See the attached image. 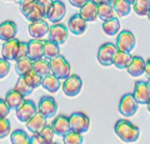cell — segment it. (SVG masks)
Masks as SVG:
<instances>
[{
  "instance_id": "6da1fadb",
  "label": "cell",
  "mask_w": 150,
  "mask_h": 144,
  "mask_svg": "<svg viewBox=\"0 0 150 144\" xmlns=\"http://www.w3.org/2000/svg\"><path fill=\"white\" fill-rule=\"evenodd\" d=\"M115 134L119 137V139L124 143H135L139 139L140 131L135 124H133L129 120L120 119L116 122L114 127Z\"/></svg>"
},
{
  "instance_id": "7a4b0ae2",
  "label": "cell",
  "mask_w": 150,
  "mask_h": 144,
  "mask_svg": "<svg viewBox=\"0 0 150 144\" xmlns=\"http://www.w3.org/2000/svg\"><path fill=\"white\" fill-rule=\"evenodd\" d=\"M50 68H51V74L55 75L60 80H65L68 77H70V72H71V68H70V64L68 63V60L65 59L62 55H58L53 59H50Z\"/></svg>"
},
{
  "instance_id": "3957f363",
  "label": "cell",
  "mask_w": 150,
  "mask_h": 144,
  "mask_svg": "<svg viewBox=\"0 0 150 144\" xmlns=\"http://www.w3.org/2000/svg\"><path fill=\"white\" fill-rule=\"evenodd\" d=\"M69 122H70V128L74 132H78L80 134H84L89 131V125H90V120L86 114L81 113V111H76L73 113L69 117Z\"/></svg>"
},
{
  "instance_id": "277c9868",
  "label": "cell",
  "mask_w": 150,
  "mask_h": 144,
  "mask_svg": "<svg viewBox=\"0 0 150 144\" xmlns=\"http://www.w3.org/2000/svg\"><path fill=\"white\" fill-rule=\"evenodd\" d=\"M63 92L67 96H76L79 93L81 92V88H83V80L79 75H71L68 77L67 79L64 80L63 83Z\"/></svg>"
},
{
  "instance_id": "5b68a950",
  "label": "cell",
  "mask_w": 150,
  "mask_h": 144,
  "mask_svg": "<svg viewBox=\"0 0 150 144\" xmlns=\"http://www.w3.org/2000/svg\"><path fill=\"white\" fill-rule=\"evenodd\" d=\"M138 101L135 100L133 94H125L121 96L119 101V111L124 117H133L138 111Z\"/></svg>"
},
{
  "instance_id": "8992f818",
  "label": "cell",
  "mask_w": 150,
  "mask_h": 144,
  "mask_svg": "<svg viewBox=\"0 0 150 144\" xmlns=\"http://www.w3.org/2000/svg\"><path fill=\"white\" fill-rule=\"evenodd\" d=\"M116 50H118V48H116L115 44L112 43L103 44L99 48V50H98V60H99V63L104 67L111 65Z\"/></svg>"
},
{
  "instance_id": "52a82bcc",
  "label": "cell",
  "mask_w": 150,
  "mask_h": 144,
  "mask_svg": "<svg viewBox=\"0 0 150 144\" xmlns=\"http://www.w3.org/2000/svg\"><path fill=\"white\" fill-rule=\"evenodd\" d=\"M135 44H137V39L130 30H123L116 38V48L123 52L130 53L135 48Z\"/></svg>"
},
{
  "instance_id": "ba28073f",
  "label": "cell",
  "mask_w": 150,
  "mask_h": 144,
  "mask_svg": "<svg viewBox=\"0 0 150 144\" xmlns=\"http://www.w3.org/2000/svg\"><path fill=\"white\" fill-rule=\"evenodd\" d=\"M49 39L51 41H54L56 44H64L68 40L69 35V29L68 26H65L64 24L60 23H55L51 26H49Z\"/></svg>"
},
{
  "instance_id": "9c48e42d",
  "label": "cell",
  "mask_w": 150,
  "mask_h": 144,
  "mask_svg": "<svg viewBox=\"0 0 150 144\" xmlns=\"http://www.w3.org/2000/svg\"><path fill=\"white\" fill-rule=\"evenodd\" d=\"M38 111L43 114L45 118H53L58 111V104L51 96H41L38 104Z\"/></svg>"
},
{
  "instance_id": "30bf717a",
  "label": "cell",
  "mask_w": 150,
  "mask_h": 144,
  "mask_svg": "<svg viewBox=\"0 0 150 144\" xmlns=\"http://www.w3.org/2000/svg\"><path fill=\"white\" fill-rule=\"evenodd\" d=\"M15 111H16V118L19 119V122L26 123L33 115L38 113V106L33 100H24Z\"/></svg>"
},
{
  "instance_id": "8fae6325",
  "label": "cell",
  "mask_w": 150,
  "mask_h": 144,
  "mask_svg": "<svg viewBox=\"0 0 150 144\" xmlns=\"http://www.w3.org/2000/svg\"><path fill=\"white\" fill-rule=\"evenodd\" d=\"M86 28H88V21L84 18H81L80 14H74L73 16H70L69 23H68V29L74 35L84 34Z\"/></svg>"
},
{
  "instance_id": "7c38bea8",
  "label": "cell",
  "mask_w": 150,
  "mask_h": 144,
  "mask_svg": "<svg viewBox=\"0 0 150 144\" xmlns=\"http://www.w3.org/2000/svg\"><path fill=\"white\" fill-rule=\"evenodd\" d=\"M19 43L20 40L11 39L8 41H4L3 48H1V57L4 59L9 60V62H16V55H18V49H19Z\"/></svg>"
},
{
  "instance_id": "4fadbf2b",
  "label": "cell",
  "mask_w": 150,
  "mask_h": 144,
  "mask_svg": "<svg viewBox=\"0 0 150 144\" xmlns=\"http://www.w3.org/2000/svg\"><path fill=\"white\" fill-rule=\"evenodd\" d=\"M65 14H67V6H65V4L62 0H54L46 18L49 19V21L55 24V23H60V20L65 16Z\"/></svg>"
},
{
  "instance_id": "5bb4252c",
  "label": "cell",
  "mask_w": 150,
  "mask_h": 144,
  "mask_svg": "<svg viewBox=\"0 0 150 144\" xmlns=\"http://www.w3.org/2000/svg\"><path fill=\"white\" fill-rule=\"evenodd\" d=\"M49 33V24L44 19L31 21L29 24V34L33 39H43Z\"/></svg>"
},
{
  "instance_id": "9a60e30c",
  "label": "cell",
  "mask_w": 150,
  "mask_h": 144,
  "mask_svg": "<svg viewBox=\"0 0 150 144\" xmlns=\"http://www.w3.org/2000/svg\"><path fill=\"white\" fill-rule=\"evenodd\" d=\"M16 34H18V26L15 24V21L5 20L0 24V39L3 41L15 39Z\"/></svg>"
},
{
  "instance_id": "2e32d148",
  "label": "cell",
  "mask_w": 150,
  "mask_h": 144,
  "mask_svg": "<svg viewBox=\"0 0 150 144\" xmlns=\"http://www.w3.org/2000/svg\"><path fill=\"white\" fill-rule=\"evenodd\" d=\"M133 95L139 104H146L150 99V88L148 85V83L138 82L137 84H135Z\"/></svg>"
},
{
  "instance_id": "e0dca14e",
  "label": "cell",
  "mask_w": 150,
  "mask_h": 144,
  "mask_svg": "<svg viewBox=\"0 0 150 144\" xmlns=\"http://www.w3.org/2000/svg\"><path fill=\"white\" fill-rule=\"evenodd\" d=\"M51 127H53L55 134L59 137H63L69 131H71L69 117H67V115H58V117H55L53 119V123H51Z\"/></svg>"
},
{
  "instance_id": "ac0fdd59",
  "label": "cell",
  "mask_w": 150,
  "mask_h": 144,
  "mask_svg": "<svg viewBox=\"0 0 150 144\" xmlns=\"http://www.w3.org/2000/svg\"><path fill=\"white\" fill-rule=\"evenodd\" d=\"M43 43L41 39H31L28 43V58L31 62L39 60L41 58H44L43 55Z\"/></svg>"
},
{
  "instance_id": "d6986e66",
  "label": "cell",
  "mask_w": 150,
  "mask_h": 144,
  "mask_svg": "<svg viewBox=\"0 0 150 144\" xmlns=\"http://www.w3.org/2000/svg\"><path fill=\"white\" fill-rule=\"evenodd\" d=\"M79 14H80L81 18H84L88 23L95 21L98 18V4L94 3L93 0H88L80 8V13Z\"/></svg>"
},
{
  "instance_id": "ffe728a7",
  "label": "cell",
  "mask_w": 150,
  "mask_h": 144,
  "mask_svg": "<svg viewBox=\"0 0 150 144\" xmlns=\"http://www.w3.org/2000/svg\"><path fill=\"white\" fill-rule=\"evenodd\" d=\"M26 125H28V129H29L33 134H36L46 125V118L41 113L38 111V113H35L29 120H28Z\"/></svg>"
},
{
  "instance_id": "44dd1931",
  "label": "cell",
  "mask_w": 150,
  "mask_h": 144,
  "mask_svg": "<svg viewBox=\"0 0 150 144\" xmlns=\"http://www.w3.org/2000/svg\"><path fill=\"white\" fill-rule=\"evenodd\" d=\"M126 70H128L129 75L131 77L134 78L140 77L145 72V60L142 57H133L129 67L126 68Z\"/></svg>"
},
{
  "instance_id": "7402d4cb",
  "label": "cell",
  "mask_w": 150,
  "mask_h": 144,
  "mask_svg": "<svg viewBox=\"0 0 150 144\" xmlns=\"http://www.w3.org/2000/svg\"><path fill=\"white\" fill-rule=\"evenodd\" d=\"M131 55L128 52H123V50H116V53L112 59V65H115L118 69H126L129 67L131 62Z\"/></svg>"
},
{
  "instance_id": "603a6c76",
  "label": "cell",
  "mask_w": 150,
  "mask_h": 144,
  "mask_svg": "<svg viewBox=\"0 0 150 144\" xmlns=\"http://www.w3.org/2000/svg\"><path fill=\"white\" fill-rule=\"evenodd\" d=\"M5 100H6V103L9 104V106H10L11 109H18L19 106L21 105V103L25 100V96L21 94V93H19L16 89H11V90H9L6 93V95H5Z\"/></svg>"
},
{
  "instance_id": "cb8c5ba5",
  "label": "cell",
  "mask_w": 150,
  "mask_h": 144,
  "mask_svg": "<svg viewBox=\"0 0 150 144\" xmlns=\"http://www.w3.org/2000/svg\"><path fill=\"white\" fill-rule=\"evenodd\" d=\"M33 70L36 72L41 77H46L51 73V68H50V60L45 59V58H41L39 60H35L33 62Z\"/></svg>"
},
{
  "instance_id": "d4e9b609",
  "label": "cell",
  "mask_w": 150,
  "mask_h": 144,
  "mask_svg": "<svg viewBox=\"0 0 150 144\" xmlns=\"http://www.w3.org/2000/svg\"><path fill=\"white\" fill-rule=\"evenodd\" d=\"M41 85L45 90H48L49 93H56L60 89V79H58L53 74H49L43 78V82H41Z\"/></svg>"
},
{
  "instance_id": "484cf974",
  "label": "cell",
  "mask_w": 150,
  "mask_h": 144,
  "mask_svg": "<svg viewBox=\"0 0 150 144\" xmlns=\"http://www.w3.org/2000/svg\"><path fill=\"white\" fill-rule=\"evenodd\" d=\"M60 53V49H59V44L54 43V41H51L50 39L46 40L43 43V55L45 59H53L55 57H58Z\"/></svg>"
},
{
  "instance_id": "4316f807",
  "label": "cell",
  "mask_w": 150,
  "mask_h": 144,
  "mask_svg": "<svg viewBox=\"0 0 150 144\" xmlns=\"http://www.w3.org/2000/svg\"><path fill=\"white\" fill-rule=\"evenodd\" d=\"M111 5L114 8L115 14L118 16H126L130 14L131 10V4L128 3L126 0H112Z\"/></svg>"
},
{
  "instance_id": "83f0119b",
  "label": "cell",
  "mask_w": 150,
  "mask_h": 144,
  "mask_svg": "<svg viewBox=\"0 0 150 144\" xmlns=\"http://www.w3.org/2000/svg\"><path fill=\"white\" fill-rule=\"evenodd\" d=\"M98 18H100L103 21L115 18V10L111 4H100V5H98Z\"/></svg>"
},
{
  "instance_id": "f1b7e54d",
  "label": "cell",
  "mask_w": 150,
  "mask_h": 144,
  "mask_svg": "<svg viewBox=\"0 0 150 144\" xmlns=\"http://www.w3.org/2000/svg\"><path fill=\"white\" fill-rule=\"evenodd\" d=\"M103 30L106 35L114 36L115 34L119 33L120 30V21L116 19V18H112L110 20H106L103 23Z\"/></svg>"
},
{
  "instance_id": "f546056e",
  "label": "cell",
  "mask_w": 150,
  "mask_h": 144,
  "mask_svg": "<svg viewBox=\"0 0 150 144\" xmlns=\"http://www.w3.org/2000/svg\"><path fill=\"white\" fill-rule=\"evenodd\" d=\"M10 142L11 144H30V137L21 129H16L10 134Z\"/></svg>"
},
{
  "instance_id": "4dcf8cb0",
  "label": "cell",
  "mask_w": 150,
  "mask_h": 144,
  "mask_svg": "<svg viewBox=\"0 0 150 144\" xmlns=\"http://www.w3.org/2000/svg\"><path fill=\"white\" fill-rule=\"evenodd\" d=\"M133 8L139 16H148L150 10V0H135L133 3Z\"/></svg>"
},
{
  "instance_id": "1f68e13d",
  "label": "cell",
  "mask_w": 150,
  "mask_h": 144,
  "mask_svg": "<svg viewBox=\"0 0 150 144\" xmlns=\"http://www.w3.org/2000/svg\"><path fill=\"white\" fill-rule=\"evenodd\" d=\"M24 79H25V82L29 84L33 89H35V88H38V87H40L41 85V82H43V77L41 75H39L36 72H34L31 69L30 72H28L26 74H24Z\"/></svg>"
},
{
  "instance_id": "d6a6232c",
  "label": "cell",
  "mask_w": 150,
  "mask_h": 144,
  "mask_svg": "<svg viewBox=\"0 0 150 144\" xmlns=\"http://www.w3.org/2000/svg\"><path fill=\"white\" fill-rule=\"evenodd\" d=\"M33 69V62L29 58L25 59H20L16 60V65H15V70L19 75H24L28 72H30Z\"/></svg>"
},
{
  "instance_id": "836d02e7",
  "label": "cell",
  "mask_w": 150,
  "mask_h": 144,
  "mask_svg": "<svg viewBox=\"0 0 150 144\" xmlns=\"http://www.w3.org/2000/svg\"><path fill=\"white\" fill-rule=\"evenodd\" d=\"M63 142L64 144H83V134L69 131L67 134L63 135Z\"/></svg>"
},
{
  "instance_id": "e575fe53",
  "label": "cell",
  "mask_w": 150,
  "mask_h": 144,
  "mask_svg": "<svg viewBox=\"0 0 150 144\" xmlns=\"http://www.w3.org/2000/svg\"><path fill=\"white\" fill-rule=\"evenodd\" d=\"M14 89H16L19 93H21V94L24 95V96L30 95L31 92L34 90V89H33V88L25 82V79H24V77H23V75H20V78H19V80L16 82L15 88H14Z\"/></svg>"
},
{
  "instance_id": "d590c367",
  "label": "cell",
  "mask_w": 150,
  "mask_h": 144,
  "mask_svg": "<svg viewBox=\"0 0 150 144\" xmlns=\"http://www.w3.org/2000/svg\"><path fill=\"white\" fill-rule=\"evenodd\" d=\"M25 18H26V20H29L30 23L31 21H38V20H41V19H44V14H43V11H41V9H40V6L38 5V1H36V5L31 9V10L29 11L25 15Z\"/></svg>"
},
{
  "instance_id": "8d00e7d4",
  "label": "cell",
  "mask_w": 150,
  "mask_h": 144,
  "mask_svg": "<svg viewBox=\"0 0 150 144\" xmlns=\"http://www.w3.org/2000/svg\"><path fill=\"white\" fill-rule=\"evenodd\" d=\"M39 134H40L41 138H43L48 144H51V143H53L54 137H55V132H54V129H53V127H51V125H48V124H46L45 127L39 132Z\"/></svg>"
},
{
  "instance_id": "74e56055",
  "label": "cell",
  "mask_w": 150,
  "mask_h": 144,
  "mask_svg": "<svg viewBox=\"0 0 150 144\" xmlns=\"http://www.w3.org/2000/svg\"><path fill=\"white\" fill-rule=\"evenodd\" d=\"M10 122L6 118H0V139L8 137L10 134Z\"/></svg>"
},
{
  "instance_id": "f35d334b",
  "label": "cell",
  "mask_w": 150,
  "mask_h": 144,
  "mask_svg": "<svg viewBox=\"0 0 150 144\" xmlns=\"http://www.w3.org/2000/svg\"><path fill=\"white\" fill-rule=\"evenodd\" d=\"M35 5H36V0H21L20 1V11L23 13V15L25 16Z\"/></svg>"
},
{
  "instance_id": "ab89813d",
  "label": "cell",
  "mask_w": 150,
  "mask_h": 144,
  "mask_svg": "<svg viewBox=\"0 0 150 144\" xmlns=\"http://www.w3.org/2000/svg\"><path fill=\"white\" fill-rule=\"evenodd\" d=\"M9 72H10V63H9V60L1 58L0 59V79L5 78Z\"/></svg>"
},
{
  "instance_id": "60d3db41",
  "label": "cell",
  "mask_w": 150,
  "mask_h": 144,
  "mask_svg": "<svg viewBox=\"0 0 150 144\" xmlns=\"http://www.w3.org/2000/svg\"><path fill=\"white\" fill-rule=\"evenodd\" d=\"M38 5L40 6L41 11H43L44 16L46 18L50 11V8L53 5V0H38Z\"/></svg>"
},
{
  "instance_id": "b9f144b4",
  "label": "cell",
  "mask_w": 150,
  "mask_h": 144,
  "mask_svg": "<svg viewBox=\"0 0 150 144\" xmlns=\"http://www.w3.org/2000/svg\"><path fill=\"white\" fill-rule=\"evenodd\" d=\"M25 58H28V43H25V41H20V43H19L16 60L25 59Z\"/></svg>"
},
{
  "instance_id": "7bdbcfd3",
  "label": "cell",
  "mask_w": 150,
  "mask_h": 144,
  "mask_svg": "<svg viewBox=\"0 0 150 144\" xmlns=\"http://www.w3.org/2000/svg\"><path fill=\"white\" fill-rule=\"evenodd\" d=\"M10 106L5 99H0V118H6L10 113Z\"/></svg>"
},
{
  "instance_id": "ee69618b",
  "label": "cell",
  "mask_w": 150,
  "mask_h": 144,
  "mask_svg": "<svg viewBox=\"0 0 150 144\" xmlns=\"http://www.w3.org/2000/svg\"><path fill=\"white\" fill-rule=\"evenodd\" d=\"M30 144H48V143L41 138V135L39 133H36L33 137H30Z\"/></svg>"
},
{
  "instance_id": "f6af8a7d",
  "label": "cell",
  "mask_w": 150,
  "mask_h": 144,
  "mask_svg": "<svg viewBox=\"0 0 150 144\" xmlns=\"http://www.w3.org/2000/svg\"><path fill=\"white\" fill-rule=\"evenodd\" d=\"M86 1H88V0H69V3L71 4L74 8H79V9H80Z\"/></svg>"
},
{
  "instance_id": "bcb514c9",
  "label": "cell",
  "mask_w": 150,
  "mask_h": 144,
  "mask_svg": "<svg viewBox=\"0 0 150 144\" xmlns=\"http://www.w3.org/2000/svg\"><path fill=\"white\" fill-rule=\"evenodd\" d=\"M145 74H146V77L150 79V59H148L146 62H145Z\"/></svg>"
},
{
  "instance_id": "7dc6e473",
  "label": "cell",
  "mask_w": 150,
  "mask_h": 144,
  "mask_svg": "<svg viewBox=\"0 0 150 144\" xmlns=\"http://www.w3.org/2000/svg\"><path fill=\"white\" fill-rule=\"evenodd\" d=\"M94 3H96L98 5H100V4H111L112 0H93Z\"/></svg>"
},
{
  "instance_id": "c3c4849f",
  "label": "cell",
  "mask_w": 150,
  "mask_h": 144,
  "mask_svg": "<svg viewBox=\"0 0 150 144\" xmlns=\"http://www.w3.org/2000/svg\"><path fill=\"white\" fill-rule=\"evenodd\" d=\"M146 105H148V110L150 111V99H149V101H148V103H146Z\"/></svg>"
},
{
  "instance_id": "681fc988",
  "label": "cell",
  "mask_w": 150,
  "mask_h": 144,
  "mask_svg": "<svg viewBox=\"0 0 150 144\" xmlns=\"http://www.w3.org/2000/svg\"><path fill=\"white\" fill-rule=\"evenodd\" d=\"M126 1H128V3H130V4H133V3L135 1V0H126Z\"/></svg>"
},
{
  "instance_id": "f907efd6",
  "label": "cell",
  "mask_w": 150,
  "mask_h": 144,
  "mask_svg": "<svg viewBox=\"0 0 150 144\" xmlns=\"http://www.w3.org/2000/svg\"><path fill=\"white\" fill-rule=\"evenodd\" d=\"M148 18H149V20H150V10H149V13H148Z\"/></svg>"
},
{
  "instance_id": "816d5d0a",
  "label": "cell",
  "mask_w": 150,
  "mask_h": 144,
  "mask_svg": "<svg viewBox=\"0 0 150 144\" xmlns=\"http://www.w3.org/2000/svg\"><path fill=\"white\" fill-rule=\"evenodd\" d=\"M148 85H149V88H150V79H149V82H148Z\"/></svg>"
},
{
  "instance_id": "f5cc1de1",
  "label": "cell",
  "mask_w": 150,
  "mask_h": 144,
  "mask_svg": "<svg viewBox=\"0 0 150 144\" xmlns=\"http://www.w3.org/2000/svg\"><path fill=\"white\" fill-rule=\"evenodd\" d=\"M8 1H16V0H8Z\"/></svg>"
},
{
  "instance_id": "db71d44e",
  "label": "cell",
  "mask_w": 150,
  "mask_h": 144,
  "mask_svg": "<svg viewBox=\"0 0 150 144\" xmlns=\"http://www.w3.org/2000/svg\"><path fill=\"white\" fill-rule=\"evenodd\" d=\"M51 144H59V143H54V142H53V143H51Z\"/></svg>"
},
{
  "instance_id": "11a10c76",
  "label": "cell",
  "mask_w": 150,
  "mask_h": 144,
  "mask_svg": "<svg viewBox=\"0 0 150 144\" xmlns=\"http://www.w3.org/2000/svg\"><path fill=\"white\" fill-rule=\"evenodd\" d=\"M36 1H38V0H36Z\"/></svg>"
}]
</instances>
